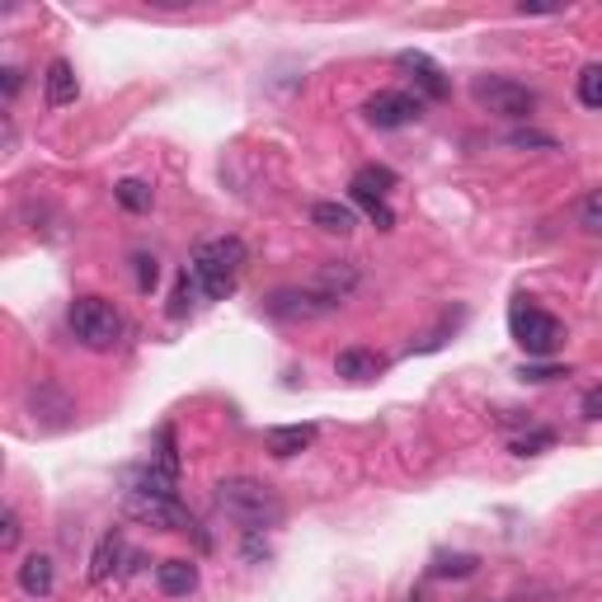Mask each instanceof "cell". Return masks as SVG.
Segmentation results:
<instances>
[{
    "instance_id": "4fadbf2b",
    "label": "cell",
    "mask_w": 602,
    "mask_h": 602,
    "mask_svg": "<svg viewBox=\"0 0 602 602\" xmlns=\"http://www.w3.org/2000/svg\"><path fill=\"white\" fill-rule=\"evenodd\" d=\"M52 583H57V569H52V555H24V565H20V589L28 598H48L52 593Z\"/></svg>"
},
{
    "instance_id": "4316f807",
    "label": "cell",
    "mask_w": 602,
    "mask_h": 602,
    "mask_svg": "<svg viewBox=\"0 0 602 602\" xmlns=\"http://www.w3.org/2000/svg\"><path fill=\"white\" fill-rule=\"evenodd\" d=\"M20 546V514L5 508V518H0V551H14Z\"/></svg>"
},
{
    "instance_id": "52a82bcc",
    "label": "cell",
    "mask_w": 602,
    "mask_h": 602,
    "mask_svg": "<svg viewBox=\"0 0 602 602\" xmlns=\"http://www.w3.org/2000/svg\"><path fill=\"white\" fill-rule=\"evenodd\" d=\"M363 118L372 128H410L419 123V99L405 95V89H376V95L363 104Z\"/></svg>"
},
{
    "instance_id": "2e32d148",
    "label": "cell",
    "mask_w": 602,
    "mask_h": 602,
    "mask_svg": "<svg viewBox=\"0 0 602 602\" xmlns=\"http://www.w3.org/2000/svg\"><path fill=\"white\" fill-rule=\"evenodd\" d=\"M335 372L349 376V382H372V376L382 372V358H376L372 349H344L335 358Z\"/></svg>"
},
{
    "instance_id": "d6986e66",
    "label": "cell",
    "mask_w": 602,
    "mask_h": 602,
    "mask_svg": "<svg viewBox=\"0 0 602 602\" xmlns=\"http://www.w3.org/2000/svg\"><path fill=\"white\" fill-rule=\"evenodd\" d=\"M113 198L123 203L128 213H146V207H150V189L142 184V179H123V184L113 189Z\"/></svg>"
},
{
    "instance_id": "7402d4cb",
    "label": "cell",
    "mask_w": 602,
    "mask_h": 602,
    "mask_svg": "<svg viewBox=\"0 0 602 602\" xmlns=\"http://www.w3.org/2000/svg\"><path fill=\"white\" fill-rule=\"evenodd\" d=\"M579 226H583V231H593V236H602V189H589V193H583V203H579Z\"/></svg>"
},
{
    "instance_id": "4dcf8cb0",
    "label": "cell",
    "mask_w": 602,
    "mask_h": 602,
    "mask_svg": "<svg viewBox=\"0 0 602 602\" xmlns=\"http://www.w3.org/2000/svg\"><path fill=\"white\" fill-rule=\"evenodd\" d=\"M583 414H589V419H602V386H593L589 396H583Z\"/></svg>"
},
{
    "instance_id": "e0dca14e",
    "label": "cell",
    "mask_w": 602,
    "mask_h": 602,
    "mask_svg": "<svg viewBox=\"0 0 602 602\" xmlns=\"http://www.w3.org/2000/svg\"><path fill=\"white\" fill-rule=\"evenodd\" d=\"M311 221L321 226V231H329V236H349L353 231V207H344V203H315L311 207Z\"/></svg>"
},
{
    "instance_id": "6da1fadb",
    "label": "cell",
    "mask_w": 602,
    "mask_h": 602,
    "mask_svg": "<svg viewBox=\"0 0 602 602\" xmlns=\"http://www.w3.org/2000/svg\"><path fill=\"white\" fill-rule=\"evenodd\" d=\"M240 268H245V245H240L236 236H213V240H203V245L193 250L189 278L198 282V292L207 301H221V297L236 292Z\"/></svg>"
},
{
    "instance_id": "3957f363",
    "label": "cell",
    "mask_w": 602,
    "mask_h": 602,
    "mask_svg": "<svg viewBox=\"0 0 602 602\" xmlns=\"http://www.w3.org/2000/svg\"><path fill=\"white\" fill-rule=\"evenodd\" d=\"M67 321H71V335L81 339L85 349H113V344L123 339V315L104 297H75Z\"/></svg>"
},
{
    "instance_id": "83f0119b",
    "label": "cell",
    "mask_w": 602,
    "mask_h": 602,
    "mask_svg": "<svg viewBox=\"0 0 602 602\" xmlns=\"http://www.w3.org/2000/svg\"><path fill=\"white\" fill-rule=\"evenodd\" d=\"M518 376H522V382H551V376H565V368H551V363H541V368H522Z\"/></svg>"
},
{
    "instance_id": "277c9868",
    "label": "cell",
    "mask_w": 602,
    "mask_h": 602,
    "mask_svg": "<svg viewBox=\"0 0 602 602\" xmlns=\"http://www.w3.org/2000/svg\"><path fill=\"white\" fill-rule=\"evenodd\" d=\"M508 335H514V344L527 358H551L555 349H561L565 329L551 311H541V306H532V301L518 297V306L508 311Z\"/></svg>"
},
{
    "instance_id": "9c48e42d",
    "label": "cell",
    "mask_w": 602,
    "mask_h": 602,
    "mask_svg": "<svg viewBox=\"0 0 602 602\" xmlns=\"http://www.w3.org/2000/svg\"><path fill=\"white\" fill-rule=\"evenodd\" d=\"M396 67H400L405 75H410L414 89H419L424 99H447V89H452V85H447L443 67L433 62L429 52H400V57H396Z\"/></svg>"
},
{
    "instance_id": "7c38bea8",
    "label": "cell",
    "mask_w": 602,
    "mask_h": 602,
    "mask_svg": "<svg viewBox=\"0 0 602 602\" xmlns=\"http://www.w3.org/2000/svg\"><path fill=\"white\" fill-rule=\"evenodd\" d=\"M43 89H48L52 109H67V104H75V95H81V81H75V71H71L67 57H57V62L48 67V75H43Z\"/></svg>"
},
{
    "instance_id": "f1b7e54d",
    "label": "cell",
    "mask_w": 602,
    "mask_h": 602,
    "mask_svg": "<svg viewBox=\"0 0 602 602\" xmlns=\"http://www.w3.org/2000/svg\"><path fill=\"white\" fill-rule=\"evenodd\" d=\"M0 75H5V81H0V85H5V99H14V95H20V85H24V71L20 67H5Z\"/></svg>"
},
{
    "instance_id": "484cf974",
    "label": "cell",
    "mask_w": 602,
    "mask_h": 602,
    "mask_svg": "<svg viewBox=\"0 0 602 602\" xmlns=\"http://www.w3.org/2000/svg\"><path fill=\"white\" fill-rule=\"evenodd\" d=\"M132 264H137V288H142V292H150V288H156V278H160V264H156V254H137V260H132Z\"/></svg>"
},
{
    "instance_id": "ffe728a7",
    "label": "cell",
    "mask_w": 602,
    "mask_h": 602,
    "mask_svg": "<svg viewBox=\"0 0 602 602\" xmlns=\"http://www.w3.org/2000/svg\"><path fill=\"white\" fill-rule=\"evenodd\" d=\"M349 193H353V189H349ZM353 203L376 221V231H390V226H396V213H390L386 198H376V193H353Z\"/></svg>"
},
{
    "instance_id": "ba28073f",
    "label": "cell",
    "mask_w": 602,
    "mask_h": 602,
    "mask_svg": "<svg viewBox=\"0 0 602 602\" xmlns=\"http://www.w3.org/2000/svg\"><path fill=\"white\" fill-rule=\"evenodd\" d=\"M339 301L325 297L321 288H282L268 297V311L278 315V321H315V315H329Z\"/></svg>"
},
{
    "instance_id": "9a60e30c",
    "label": "cell",
    "mask_w": 602,
    "mask_h": 602,
    "mask_svg": "<svg viewBox=\"0 0 602 602\" xmlns=\"http://www.w3.org/2000/svg\"><path fill=\"white\" fill-rule=\"evenodd\" d=\"M174 485H179V471L165 461H146L142 471H132V485L128 490H142V494H170L174 499Z\"/></svg>"
},
{
    "instance_id": "30bf717a",
    "label": "cell",
    "mask_w": 602,
    "mask_h": 602,
    "mask_svg": "<svg viewBox=\"0 0 602 602\" xmlns=\"http://www.w3.org/2000/svg\"><path fill=\"white\" fill-rule=\"evenodd\" d=\"M128 561H132V546L123 541V532H104L95 555H89V579H95V583H113L128 569Z\"/></svg>"
},
{
    "instance_id": "cb8c5ba5",
    "label": "cell",
    "mask_w": 602,
    "mask_h": 602,
    "mask_svg": "<svg viewBox=\"0 0 602 602\" xmlns=\"http://www.w3.org/2000/svg\"><path fill=\"white\" fill-rule=\"evenodd\" d=\"M433 575H443V579H466V575H475V555H447V561H438V569Z\"/></svg>"
},
{
    "instance_id": "f546056e",
    "label": "cell",
    "mask_w": 602,
    "mask_h": 602,
    "mask_svg": "<svg viewBox=\"0 0 602 602\" xmlns=\"http://www.w3.org/2000/svg\"><path fill=\"white\" fill-rule=\"evenodd\" d=\"M508 142H514V146H546V150L555 146L551 137H541V132H514V137H508Z\"/></svg>"
},
{
    "instance_id": "5b68a950",
    "label": "cell",
    "mask_w": 602,
    "mask_h": 602,
    "mask_svg": "<svg viewBox=\"0 0 602 602\" xmlns=\"http://www.w3.org/2000/svg\"><path fill=\"white\" fill-rule=\"evenodd\" d=\"M471 99L499 118H532L537 109V89H527L522 81H508V75H480L471 85Z\"/></svg>"
},
{
    "instance_id": "8992f818",
    "label": "cell",
    "mask_w": 602,
    "mask_h": 602,
    "mask_svg": "<svg viewBox=\"0 0 602 602\" xmlns=\"http://www.w3.org/2000/svg\"><path fill=\"white\" fill-rule=\"evenodd\" d=\"M123 514L142 527H160V532H189L193 514L170 494H142V490H128L123 494Z\"/></svg>"
},
{
    "instance_id": "603a6c76",
    "label": "cell",
    "mask_w": 602,
    "mask_h": 602,
    "mask_svg": "<svg viewBox=\"0 0 602 602\" xmlns=\"http://www.w3.org/2000/svg\"><path fill=\"white\" fill-rule=\"evenodd\" d=\"M193 297H198V282L189 278V268L179 274V282H174V301H170V315H184L189 306H193Z\"/></svg>"
},
{
    "instance_id": "ac0fdd59",
    "label": "cell",
    "mask_w": 602,
    "mask_h": 602,
    "mask_svg": "<svg viewBox=\"0 0 602 602\" xmlns=\"http://www.w3.org/2000/svg\"><path fill=\"white\" fill-rule=\"evenodd\" d=\"M390 184H396V174H390L386 165H368V170H358V174H353V184H349V189H353V193H376V198H382V193H386Z\"/></svg>"
},
{
    "instance_id": "d4e9b609",
    "label": "cell",
    "mask_w": 602,
    "mask_h": 602,
    "mask_svg": "<svg viewBox=\"0 0 602 602\" xmlns=\"http://www.w3.org/2000/svg\"><path fill=\"white\" fill-rule=\"evenodd\" d=\"M551 443H555V433L551 429H537V433H522V438H514V452H518V457H532V452L551 447Z\"/></svg>"
},
{
    "instance_id": "8fae6325",
    "label": "cell",
    "mask_w": 602,
    "mask_h": 602,
    "mask_svg": "<svg viewBox=\"0 0 602 602\" xmlns=\"http://www.w3.org/2000/svg\"><path fill=\"white\" fill-rule=\"evenodd\" d=\"M156 589L165 598H189L198 589V565L184 561V555H174V561H160L156 565Z\"/></svg>"
},
{
    "instance_id": "5bb4252c",
    "label": "cell",
    "mask_w": 602,
    "mask_h": 602,
    "mask_svg": "<svg viewBox=\"0 0 602 602\" xmlns=\"http://www.w3.org/2000/svg\"><path fill=\"white\" fill-rule=\"evenodd\" d=\"M315 443V424H288V429H268L264 433V447L274 452V457H297V452H306Z\"/></svg>"
},
{
    "instance_id": "44dd1931",
    "label": "cell",
    "mask_w": 602,
    "mask_h": 602,
    "mask_svg": "<svg viewBox=\"0 0 602 602\" xmlns=\"http://www.w3.org/2000/svg\"><path fill=\"white\" fill-rule=\"evenodd\" d=\"M579 104L583 109H602V67H583L579 71Z\"/></svg>"
},
{
    "instance_id": "7a4b0ae2",
    "label": "cell",
    "mask_w": 602,
    "mask_h": 602,
    "mask_svg": "<svg viewBox=\"0 0 602 602\" xmlns=\"http://www.w3.org/2000/svg\"><path fill=\"white\" fill-rule=\"evenodd\" d=\"M217 508L236 527H245V532H264V527H278L282 522L278 494L268 490V485H260V480H250V475L221 480V485H217Z\"/></svg>"
}]
</instances>
